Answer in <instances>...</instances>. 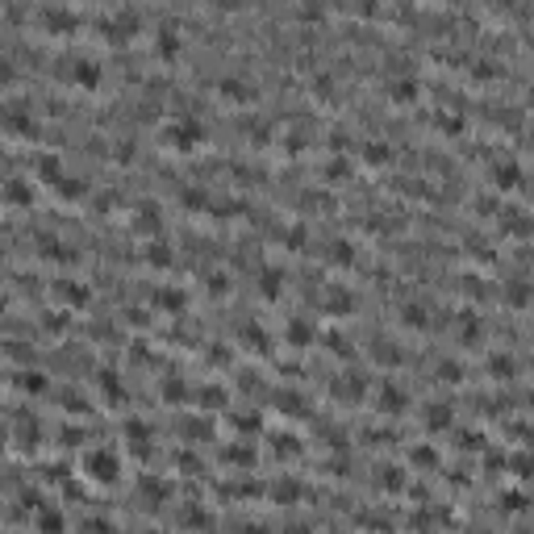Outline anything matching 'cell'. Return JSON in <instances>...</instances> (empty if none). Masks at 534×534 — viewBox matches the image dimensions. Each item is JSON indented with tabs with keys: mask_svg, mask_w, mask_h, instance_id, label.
I'll return each mask as SVG.
<instances>
[{
	"mask_svg": "<svg viewBox=\"0 0 534 534\" xmlns=\"http://www.w3.org/2000/svg\"><path fill=\"white\" fill-rule=\"evenodd\" d=\"M447 418H451L447 409H430V414H426V426H430V430H434V426H447Z\"/></svg>",
	"mask_w": 534,
	"mask_h": 534,
	"instance_id": "obj_11",
	"label": "cell"
},
{
	"mask_svg": "<svg viewBox=\"0 0 534 534\" xmlns=\"http://www.w3.org/2000/svg\"><path fill=\"white\" fill-rule=\"evenodd\" d=\"M71 84L75 88H100V67L92 63V58H75V67H71Z\"/></svg>",
	"mask_w": 534,
	"mask_h": 534,
	"instance_id": "obj_3",
	"label": "cell"
},
{
	"mask_svg": "<svg viewBox=\"0 0 534 534\" xmlns=\"http://www.w3.org/2000/svg\"><path fill=\"white\" fill-rule=\"evenodd\" d=\"M13 79V63L8 58H0V84H8Z\"/></svg>",
	"mask_w": 534,
	"mask_h": 534,
	"instance_id": "obj_13",
	"label": "cell"
},
{
	"mask_svg": "<svg viewBox=\"0 0 534 534\" xmlns=\"http://www.w3.org/2000/svg\"><path fill=\"white\" fill-rule=\"evenodd\" d=\"M42 21H46L50 33H67V29H75V13H71V8H42Z\"/></svg>",
	"mask_w": 534,
	"mask_h": 534,
	"instance_id": "obj_4",
	"label": "cell"
},
{
	"mask_svg": "<svg viewBox=\"0 0 534 534\" xmlns=\"http://www.w3.org/2000/svg\"><path fill=\"white\" fill-rule=\"evenodd\" d=\"M497 184H501V188H514V184H522V171H518L514 163H505V167L497 171Z\"/></svg>",
	"mask_w": 534,
	"mask_h": 534,
	"instance_id": "obj_9",
	"label": "cell"
},
{
	"mask_svg": "<svg viewBox=\"0 0 534 534\" xmlns=\"http://www.w3.org/2000/svg\"><path fill=\"white\" fill-rule=\"evenodd\" d=\"M4 196H8L13 205H29V201H33V188H29L25 180H4Z\"/></svg>",
	"mask_w": 534,
	"mask_h": 534,
	"instance_id": "obj_5",
	"label": "cell"
},
{
	"mask_svg": "<svg viewBox=\"0 0 534 534\" xmlns=\"http://www.w3.org/2000/svg\"><path fill=\"white\" fill-rule=\"evenodd\" d=\"M388 92H393V100H397V104H409V100L418 96V84H414V79H405V84H393Z\"/></svg>",
	"mask_w": 534,
	"mask_h": 534,
	"instance_id": "obj_8",
	"label": "cell"
},
{
	"mask_svg": "<svg viewBox=\"0 0 534 534\" xmlns=\"http://www.w3.org/2000/svg\"><path fill=\"white\" fill-rule=\"evenodd\" d=\"M384 409H388V414L405 409V393H397V388H384Z\"/></svg>",
	"mask_w": 534,
	"mask_h": 534,
	"instance_id": "obj_10",
	"label": "cell"
},
{
	"mask_svg": "<svg viewBox=\"0 0 534 534\" xmlns=\"http://www.w3.org/2000/svg\"><path fill=\"white\" fill-rule=\"evenodd\" d=\"M88 476L100 480V485H113V480L121 476L117 455H113V451H92V455H88Z\"/></svg>",
	"mask_w": 534,
	"mask_h": 534,
	"instance_id": "obj_2",
	"label": "cell"
},
{
	"mask_svg": "<svg viewBox=\"0 0 534 534\" xmlns=\"http://www.w3.org/2000/svg\"><path fill=\"white\" fill-rule=\"evenodd\" d=\"M42 531H46V534H58V518H54V514H46V518H42Z\"/></svg>",
	"mask_w": 534,
	"mask_h": 534,
	"instance_id": "obj_12",
	"label": "cell"
},
{
	"mask_svg": "<svg viewBox=\"0 0 534 534\" xmlns=\"http://www.w3.org/2000/svg\"><path fill=\"white\" fill-rule=\"evenodd\" d=\"M221 96H238V104L251 96V84L246 79H221Z\"/></svg>",
	"mask_w": 534,
	"mask_h": 534,
	"instance_id": "obj_7",
	"label": "cell"
},
{
	"mask_svg": "<svg viewBox=\"0 0 534 534\" xmlns=\"http://www.w3.org/2000/svg\"><path fill=\"white\" fill-rule=\"evenodd\" d=\"M159 54L163 58H175L180 54V33L175 29H159Z\"/></svg>",
	"mask_w": 534,
	"mask_h": 534,
	"instance_id": "obj_6",
	"label": "cell"
},
{
	"mask_svg": "<svg viewBox=\"0 0 534 534\" xmlns=\"http://www.w3.org/2000/svg\"><path fill=\"white\" fill-rule=\"evenodd\" d=\"M163 142H167L171 150L188 155V150H196V146L205 142V125H201V121H192V117H175V121H167V125H163Z\"/></svg>",
	"mask_w": 534,
	"mask_h": 534,
	"instance_id": "obj_1",
	"label": "cell"
}]
</instances>
